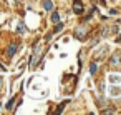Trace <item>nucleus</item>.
<instances>
[{"instance_id": "obj_12", "label": "nucleus", "mask_w": 121, "mask_h": 115, "mask_svg": "<svg viewBox=\"0 0 121 115\" xmlns=\"http://www.w3.org/2000/svg\"><path fill=\"white\" fill-rule=\"evenodd\" d=\"M66 103H68V102H63V103H61L60 107H58V110H56V113H61V112H63V107H65Z\"/></svg>"}, {"instance_id": "obj_3", "label": "nucleus", "mask_w": 121, "mask_h": 115, "mask_svg": "<svg viewBox=\"0 0 121 115\" xmlns=\"http://www.w3.org/2000/svg\"><path fill=\"white\" fill-rule=\"evenodd\" d=\"M73 12L75 14H81L83 12V5H81L80 0H75V2H73Z\"/></svg>"}, {"instance_id": "obj_9", "label": "nucleus", "mask_w": 121, "mask_h": 115, "mask_svg": "<svg viewBox=\"0 0 121 115\" xmlns=\"http://www.w3.org/2000/svg\"><path fill=\"white\" fill-rule=\"evenodd\" d=\"M61 29H63V24H60V22H58V24H56V27H55V30H53V32H55V34H56V32H61Z\"/></svg>"}, {"instance_id": "obj_6", "label": "nucleus", "mask_w": 121, "mask_h": 115, "mask_svg": "<svg viewBox=\"0 0 121 115\" xmlns=\"http://www.w3.org/2000/svg\"><path fill=\"white\" fill-rule=\"evenodd\" d=\"M52 22H53V24L60 22V14H58V12H53V14H52Z\"/></svg>"}, {"instance_id": "obj_2", "label": "nucleus", "mask_w": 121, "mask_h": 115, "mask_svg": "<svg viewBox=\"0 0 121 115\" xmlns=\"http://www.w3.org/2000/svg\"><path fill=\"white\" fill-rule=\"evenodd\" d=\"M86 32H88V29H86V27H78V29L75 30V37L81 40V38H85V35H86Z\"/></svg>"}, {"instance_id": "obj_4", "label": "nucleus", "mask_w": 121, "mask_h": 115, "mask_svg": "<svg viewBox=\"0 0 121 115\" xmlns=\"http://www.w3.org/2000/svg\"><path fill=\"white\" fill-rule=\"evenodd\" d=\"M17 50H18V43H17V42H13V43L9 47V57H13Z\"/></svg>"}, {"instance_id": "obj_5", "label": "nucleus", "mask_w": 121, "mask_h": 115, "mask_svg": "<svg viewBox=\"0 0 121 115\" xmlns=\"http://www.w3.org/2000/svg\"><path fill=\"white\" fill-rule=\"evenodd\" d=\"M43 9L45 10H52L53 9V4L50 2V0H45V2H43Z\"/></svg>"}, {"instance_id": "obj_1", "label": "nucleus", "mask_w": 121, "mask_h": 115, "mask_svg": "<svg viewBox=\"0 0 121 115\" xmlns=\"http://www.w3.org/2000/svg\"><path fill=\"white\" fill-rule=\"evenodd\" d=\"M109 65L111 67H121V53H114L109 58Z\"/></svg>"}, {"instance_id": "obj_10", "label": "nucleus", "mask_w": 121, "mask_h": 115, "mask_svg": "<svg viewBox=\"0 0 121 115\" xmlns=\"http://www.w3.org/2000/svg\"><path fill=\"white\" fill-rule=\"evenodd\" d=\"M18 32H20V34H25V32H27V30H25V25H23V24H18Z\"/></svg>"}, {"instance_id": "obj_13", "label": "nucleus", "mask_w": 121, "mask_h": 115, "mask_svg": "<svg viewBox=\"0 0 121 115\" xmlns=\"http://www.w3.org/2000/svg\"><path fill=\"white\" fill-rule=\"evenodd\" d=\"M13 102H15V98H12L9 103H7V108H12V105H13Z\"/></svg>"}, {"instance_id": "obj_11", "label": "nucleus", "mask_w": 121, "mask_h": 115, "mask_svg": "<svg viewBox=\"0 0 121 115\" xmlns=\"http://www.w3.org/2000/svg\"><path fill=\"white\" fill-rule=\"evenodd\" d=\"M113 97H118V93H119V88H111V92H109Z\"/></svg>"}, {"instance_id": "obj_7", "label": "nucleus", "mask_w": 121, "mask_h": 115, "mask_svg": "<svg viewBox=\"0 0 121 115\" xmlns=\"http://www.w3.org/2000/svg\"><path fill=\"white\" fill-rule=\"evenodd\" d=\"M96 72H98V65H96V63L93 62V63L90 65V73H91V75H95Z\"/></svg>"}, {"instance_id": "obj_8", "label": "nucleus", "mask_w": 121, "mask_h": 115, "mask_svg": "<svg viewBox=\"0 0 121 115\" xmlns=\"http://www.w3.org/2000/svg\"><path fill=\"white\" fill-rule=\"evenodd\" d=\"M119 78H121L119 75H111V77H109V80H111V83H118V82H119Z\"/></svg>"}, {"instance_id": "obj_14", "label": "nucleus", "mask_w": 121, "mask_h": 115, "mask_svg": "<svg viewBox=\"0 0 121 115\" xmlns=\"http://www.w3.org/2000/svg\"><path fill=\"white\" fill-rule=\"evenodd\" d=\"M0 82H2V78H0Z\"/></svg>"}]
</instances>
